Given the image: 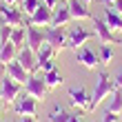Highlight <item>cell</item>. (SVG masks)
Here are the masks:
<instances>
[{"label":"cell","mask_w":122,"mask_h":122,"mask_svg":"<svg viewBox=\"0 0 122 122\" xmlns=\"http://www.w3.org/2000/svg\"><path fill=\"white\" fill-rule=\"evenodd\" d=\"M42 2H45V5L49 7V9H56V7H58V2H60V0H42Z\"/></svg>","instance_id":"obj_32"},{"label":"cell","mask_w":122,"mask_h":122,"mask_svg":"<svg viewBox=\"0 0 122 122\" xmlns=\"http://www.w3.org/2000/svg\"><path fill=\"white\" fill-rule=\"evenodd\" d=\"M0 45H2V38H0Z\"/></svg>","instance_id":"obj_40"},{"label":"cell","mask_w":122,"mask_h":122,"mask_svg":"<svg viewBox=\"0 0 122 122\" xmlns=\"http://www.w3.org/2000/svg\"><path fill=\"white\" fill-rule=\"evenodd\" d=\"M7 76L11 78V80H16V82H20V84H25L27 80H29V71H27L22 64H20L18 60H11V62H7Z\"/></svg>","instance_id":"obj_15"},{"label":"cell","mask_w":122,"mask_h":122,"mask_svg":"<svg viewBox=\"0 0 122 122\" xmlns=\"http://www.w3.org/2000/svg\"><path fill=\"white\" fill-rule=\"evenodd\" d=\"M82 2H84V5H91V2H93V0H82Z\"/></svg>","instance_id":"obj_37"},{"label":"cell","mask_w":122,"mask_h":122,"mask_svg":"<svg viewBox=\"0 0 122 122\" xmlns=\"http://www.w3.org/2000/svg\"><path fill=\"white\" fill-rule=\"evenodd\" d=\"M98 56H100V62H102V64H109L113 60V49H111V45H102V47H100V51H98Z\"/></svg>","instance_id":"obj_25"},{"label":"cell","mask_w":122,"mask_h":122,"mask_svg":"<svg viewBox=\"0 0 122 122\" xmlns=\"http://www.w3.org/2000/svg\"><path fill=\"white\" fill-rule=\"evenodd\" d=\"M16 56H18V49L11 45L9 40L7 42H2V45H0V62H11V60H16Z\"/></svg>","instance_id":"obj_20"},{"label":"cell","mask_w":122,"mask_h":122,"mask_svg":"<svg viewBox=\"0 0 122 122\" xmlns=\"http://www.w3.org/2000/svg\"><path fill=\"white\" fill-rule=\"evenodd\" d=\"M67 98H69V104H71V107H76V109H80V111H84V113H89L91 96L87 93V89H82V87H69Z\"/></svg>","instance_id":"obj_7"},{"label":"cell","mask_w":122,"mask_h":122,"mask_svg":"<svg viewBox=\"0 0 122 122\" xmlns=\"http://www.w3.org/2000/svg\"><path fill=\"white\" fill-rule=\"evenodd\" d=\"M20 122H36V118H31V116H20Z\"/></svg>","instance_id":"obj_34"},{"label":"cell","mask_w":122,"mask_h":122,"mask_svg":"<svg viewBox=\"0 0 122 122\" xmlns=\"http://www.w3.org/2000/svg\"><path fill=\"white\" fill-rule=\"evenodd\" d=\"M0 122H2V111H0Z\"/></svg>","instance_id":"obj_38"},{"label":"cell","mask_w":122,"mask_h":122,"mask_svg":"<svg viewBox=\"0 0 122 122\" xmlns=\"http://www.w3.org/2000/svg\"><path fill=\"white\" fill-rule=\"evenodd\" d=\"M113 84H116V89H122V69L118 71V76L113 78Z\"/></svg>","instance_id":"obj_30"},{"label":"cell","mask_w":122,"mask_h":122,"mask_svg":"<svg viewBox=\"0 0 122 122\" xmlns=\"http://www.w3.org/2000/svg\"><path fill=\"white\" fill-rule=\"evenodd\" d=\"M113 91H116V84H113L111 76L107 73V71H100V73H98V80H96V89H93V93H91L89 113H91V111H96L98 107L104 102V98H109Z\"/></svg>","instance_id":"obj_1"},{"label":"cell","mask_w":122,"mask_h":122,"mask_svg":"<svg viewBox=\"0 0 122 122\" xmlns=\"http://www.w3.org/2000/svg\"><path fill=\"white\" fill-rule=\"evenodd\" d=\"M69 116L71 113H67L60 104H56L51 109V113H49V122H69Z\"/></svg>","instance_id":"obj_22"},{"label":"cell","mask_w":122,"mask_h":122,"mask_svg":"<svg viewBox=\"0 0 122 122\" xmlns=\"http://www.w3.org/2000/svg\"><path fill=\"white\" fill-rule=\"evenodd\" d=\"M100 2H102V5H113L116 0H100Z\"/></svg>","instance_id":"obj_36"},{"label":"cell","mask_w":122,"mask_h":122,"mask_svg":"<svg viewBox=\"0 0 122 122\" xmlns=\"http://www.w3.org/2000/svg\"><path fill=\"white\" fill-rule=\"evenodd\" d=\"M16 2H20V0H2V5H16Z\"/></svg>","instance_id":"obj_35"},{"label":"cell","mask_w":122,"mask_h":122,"mask_svg":"<svg viewBox=\"0 0 122 122\" xmlns=\"http://www.w3.org/2000/svg\"><path fill=\"white\" fill-rule=\"evenodd\" d=\"M9 42L13 47L18 49H22L25 45H27V27H13V31H11V38H9Z\"/></svg>","instance_id":"obj_18"},{"label":"cell","mask_w":122,"mask_h":122,"mask_svg":"<svg viewBox=\"0 0 122 122\" xmlns=\"http://www.w3.org/2000/svg\"><path fill=\"white\" fill-rule=\"evenodd\" d=\"M36 56H38V62L42 64V62H47V60L56 58V51L51 49V45H47V42H45V45H42V47L38 49V51H36Z\"/></svg>","instance_id":"obj_23"},{"label":"cell","mask_w":122,"mask_h":122,"mask_svg":"<svg viewBox=\"0 0 122 122\" xmlns=\"http://www.w3.org/2000/svg\"><path fill=\"white\" fill-rule=\"evenodd\" d=\"M0 20H2L5 25H11V27H22L25 13L16 5H2L0 7Z\"/></svg>","instance_id":"obj_8"},{"label":"cell","mask_w":122,"mask_h":122,"mask_svg":"<svg viewBox=\"0 0 122 122\" xmlns=\"http://www.w3.org/2000/svg\"><path fill=\"white\" fill-rule=\"evenodd\" d=\"M82 113H84V111H80V109H78L76 113H71V116H69V122H82V120H80Z\"/></svg>","instance_id":"obj_29"},{"label":"cell","mask_w":122,"mask_h":122,"mask_svg":"<svg viewBox=\"0 0 122 122\" xmlns=\"http://www.w3.org/2000/svg\"><path fill=\"white\" fill-rule=\"evenodd\" d=\"M40 69H42V73H49V71H53V69H56V58L47 60V62H42V64H40Z\"/></svg>","instance_id":"obj_28"},{"label":"cell","mask_w":122,"mask_h":122,"mask_svg":"<svg viewBox=\"0 0 122 122\" xmlns=\"http://www.w3.org/2000/svg\"><path fill=\"white\" fill-rule=\"evenodd\" d=\"M76 58H78V62H80L82 67H87V69H91V71L100 64V56L93 51V49H89V47L76 49Z\"/></svg>","instance_id":"obj_13"},{"label":"cell","mask_w":122,"mask_h":122,"mask_svg":"<svg viewBox=\"0 0 122 122\" xmlns=\"http://www.w3.org/2000/svg\"><path fill=\"white\" fill-rule=\"evenodd\" d=\"M111 7H113V11H118L120 16H122V0H116V2H113Z\"/></svg>","instance_id":"obj_31"},{"label":"cell","mask_w":122,"mask_h":122,"mask_svg":"<svg viewBox=\"0 0 122 122\" xmlns=\"http://www.w3.org/2000/svg\"><path fill=\"white\" fill-rule=\"evenodd\" d=\"M71 22V13L67 7H56L53 9V16H51V27H67Z\"/></svg>","instance_id":"obj_17"},{"label":"cell","mask_w":122,"mask_h":122,"mask_svg":"<svg viewBox=\"0 0 122 122\" xmlns=\"http://www.w3.org/2000/svg\"><path fill=\"white\" fill-rule=\"evenodd\" d=\"M102 20L111 27V31H113V33H118V36L122 33V16H120L118 11H113V7H111V5H107Z\"/></svg>","instance_id":"obj_16"},{"label":"cell","mask_w":122,"mask_h":122,"mask_svg":"<svg viewBox=\"0 0 122 122\" xmlns=\"http://www.w3.org/2000/svg\"><path fill=\"white\" fill-rule=\"evenodd\" d=\"M13 111H16V116H31V118H36L38 116V100L25 93L22 98H18L16 102H13Z\"/></svg>","instance_id":"obj_9"},{"label":"cell","mask_w":122,"mask_h":122,"mask_svg":"<svg viewBox=\"0 0 122 122\" xmlns=\"http://www.w3.org/2000/svg\"><path fill=\"white\" fill-rule=\"evenodd\" d=\"M67 9L71 13V20L76 22H82V20H93V13L89 11V5H84L82 0H69Z\"/></svg>","instance_id":"obj_12"},{"label":"cell","mask_w":122,"mask_h":122,"mask_svg":"<svg viewBox=\"0 0 122 122\" xmlns=\"http://www.w3.org/2000/svg\"><path fill=\"white\" fill-rule=\"evenodd\" d=\"M11 31H13V27L11 25H0V38H2V42H7V40H9L11 38Z\"/></svg>","instance_id":"obj_26"},{"label":"cell","mask_w":122,"mask_h":122,"mask_svg":"<svg viewBox=\"0 0 122 122\" xmlns=\"http://www.w3.org/2000/svg\"><path fill=\"white\" fill-rule=\"evenodd\" d=\"M16 60L22 64V67L29 71V73H38V69H40V62H38V56H36V51H31L29 47H22L18 51V56H16Z\"/></svg>","instance_id":"obj_11"},{"label":"cell","mask_w":122,"mask_h":122,"mask_svg":"<svg viewBox=\"0 0 122 122\" xmlns=\"http://www.w3.org/2000/svg\"><path fill=\"white\" fill-rule=\"evenodd\" d=\"M5 76H7V64H5V62H0V80H2Z\"/></svg>","instance_id":"obj_33"},{"label":"cell","mask_w":122,"mask_h":122,"mask_svg":"<svg viewBox=\"0 0 122 122\" xmlns=\"http://www.w3.org/2000/svg\"><path fill=\"white\" fill-rule=\"evenodd\" d=\"M20 91H22V84L11 80L9 76H5L2 80H0V100L7 104H13L16 100L20 98Z\"/></svg>","instance_id":"obj_5"},{"label":"cell","mask_w":122,"mask_h":122,"mask_svg":"<svg viewBox=\"0 0 122 122\" xmlns=\"http://www.w3.org/2000/svg\"><path fill=\"white\" fill-rule=\"evenodd\" d=\"M107 111L116 113V116H122V89H116L109 96V107H107Z\"/></svg>","instance_id":"obj_19"},{"label":"cell","mask_w":122,"mask_h":122,"mask_svg":"<svg viewBox=\"0 0 122 122\" xmlns=\"http://www.w3.org/2000/svg\"><path fill=\"white\" fill-rule=\"evenodd\" d=\"M91 38H96V31H89V29H84V27L78 22L76 27H69V31H67V49H80L84 47Z\"/></svg>","instance_id":"obj_2"},{"label":"cell","mask_w":122,"mask_h":122,"mask_svg":"<svg viewBox=\"0 0 122 122\" xmlns=\"http://www.w3.org/2000/svg\"><path fill=\"white\" fill-rule=\"evenodd\" d=\"M27 27V47L31 49V51H38V49L45 45V29H38V27L33 25H25Z\"/></svg>","instance_id":"obj_14"},{"label":"cell","mask_w":122,"mask_h":122,"mask_svg":"<svg viewBox=\"0 0 122 122\" xmlns=\"http://www.w3.org/2000/svg\"><path fill=\"white\" fill-rule=\"evenodd\" d=\"M40 2L42 0H20V9H22L25 16H31V13L40 7Z\"/></svg>","instance_id":"obj_24"},{"label":"cell","mask_w":122,"mask_h":122,"mask_svg":"<svg viewBox=\"0 0 122 122\" xmlns=\"http://www.w3.org/2000/svg\"><path fill=\"white\" fill-rule=\"evenodd\" d=\"M91 22H93V27H96L93 31H96L98 40L102 42V45H120L118 33H113V31H111V27L107 25L102 18H96V16H93V20H91Z\"/></svg>","instance_id":"obj_6"},{"label":"cell","mask_w":122,"mask_h":122,"mask_svg":"<svg viewBox=\"0 0 122 122\" xmlns=\"http://www.w3.org/2000/svg\"><path fill=\"white\" fill-rule=\"evenodd\" d=\"M120 120H122V116H116V113H111V111H104L100 122H120Z\"/></svg>","instance_id":"obj_27"},{"label":"cell","mask_w":122,"mask_h":122,"mask_svg":"<svg viewBox=\"0 0 122 122\" xmlns=\"http://www.w3.org/2000/svg\"><path fill=\"white\" fill-rule=\"evenodd\" d=\"M45 42L51 45L56 56L60 51H64V49H67V31H64V27H51L49 25L45 29Z\"/></svg>","instance_id":"obj_3"},{"label":"cell","mask_w":122,"mask_h":122,"mask_svg":"<svg viewBox=\"0 0 122 122\" xmlns=\"http://www.w3.org/2000/svg\"><path fill=\"white\" fill-rule=\"evenodd\" d=\"M51 16H53V9H49L45 2H40V7L36 9L29 20H27L25 25H33V27H49L51 25Z\"/></svg>","instance_id":"obj_10"},{"label":"cell","mask_w":122,"mask_h":122,"mask_svg":"<svg viewBox=\"0 0 122 122\" xmlns=\"http://www.w3.org/2000/svg\"><path fill=\"white\" fill-rule=\"evenodd\" d=\"M47 91H49V87L45 82V76H40V73H31L29 80L25 82V93L31 96V98H36V100H45Z\"/></svg>","instance_id":"obj_4"},{"label":"cell","mask_w":122,"mask_h":122,"mask_svg":"<svg viewBox=\"0 0 122 122\" xmlns=\"http://www.w3.org/2000/svg\"><path fill=\"white\" fill-rule=\"evenodd\" d=\"M45 76V82H47V87L49 89H56V87H60V84L64 82V78L58 69H53V71H49V73H42Z\"/></svg>","instance_id":"obj_21"},{"label":"cell","mask_w":122,"mask_h":122,"mask_svg":"<svg viewBox=\"0 0 122 122\" xmlns=\"http://www.w3.org/2000/svg\"><path fill=\"white\" fill-rule=\"evenodd\" d=\"M60 2H69V0H60Z\"/></svg>","instance_id":"obj_39"}]
</instances>
